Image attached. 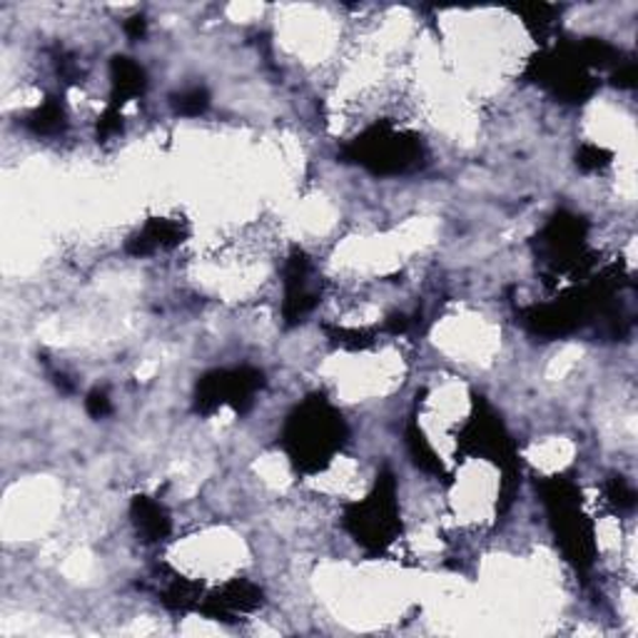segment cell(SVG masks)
<instances>
[{
  "instance_id": "cell-1",
  "label": "cell",
  "mask_w": 638,
  "mask_h": 638,
  "mask_svg": "<svg viewBox=\"0 0 638 638\" xmlns=\"http://www.w3.org/2000/svg\"><path fill=\"white\" fill-rule=\"evenodd\" d=\"M344 436V424L324 402H307L287 424V446L300 467L317 469L337 452Z\"/></svg>"
},
{
  "instance_id": "cell-2",
  "label": "cell",
  "mask_w": 638,
  "mask_h": 638,
  "mask_svg": "<svg viewBox=\"0 0 638 638\" xmlns=\"http://www.w3.org/2000/svg\"><path fill=\"white\" fill-rule=\"evenodd\" d=\"M352 521V531L357 533L362 543L367 547L382 549L392 541V533L396 529V507H394V484L392 481H382L376 484V491L367 499L352 509L347 517Z\"/></svg>"
},
{
  "instance_id": "cell-3",
  "label": "cell",
  "mask_w": 638,
  "mask_h": 638,
  "mask_svg": "<svg viewBox=\"0 0 638 638\" xmlns=\"http://www.w3.org/2000/svg\"><path fill=\"white\" fill-rule=\"evenodd\" d=\"M259 374L249 370L237 372H215L205 376L203 384L197 386V410L210 412L219 404H233L235 410H243V404L249 402V396L257 390Z\"/></svg>"
},
{
  "instance_id": "cell-4",
  "label": "cell",
  "mask_w": 638,
  "mask_h": 638,
  "mask_svg": "<svg viewBox=\"0 0 638 638\" xmlns=\"http://www.w3.org/2000/svg\"><path fill=\"white\" fill-rule=\"evenodd\" d=\"M132 517L145 541H160L167 537V531H170V519H167L165 509L158 504V501H150L145 497L135 499Z\"/></svg>"
},
{
  "instance_id": "cell-5",
  "label": "cell",
  "mask_w": 638,
  "mask_h": 638,
  "mask_svg": "<svg viewBox=\"0 0 638 638\" xmlns=\"http://www.w3.org/2000/svg\"><path fill=\"white\" fill-rule=\"evenodd\" d=\"M177 108H180L183 112L187 115H197V112H203L207 108V96L200 90V88H195L190 92H185V96L180 98V102H177Z\"/></svg>"
},
{
  "instance_id": "cell-6",
  "label": "cell",
  "mask_w": 638,
  "mask_h": 638,
  "mask_svg": "<svg viewBox=\"0 0 638 638\" xmlns=\"http://www.w3.org/2000/svg\"><path fill=\"white\" fill-rule=\"evenodd\" d=\"M88 412H90L92 416H102V414L110 412V402H108L106 392H92V394L88 396Z\"/></svg>"
}]
</instances>
